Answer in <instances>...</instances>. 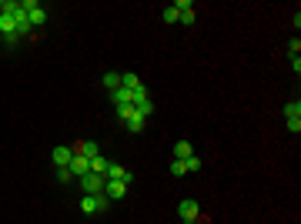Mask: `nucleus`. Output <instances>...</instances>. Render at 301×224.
Returning <instances> with one entry per match:
<instances>
[{
  "instance_id": "1",
  "label": "nucleus",
  "mask_w": 301,
  "mask_h": 224,
  "mask_svg": "<svg viewBox=\"0 0 301 224\" xmlns=\"http://www.w3.org/2000/svg\"><path fill=\"white\" fill-rule=\"evenodd\" d=\"M107 194H87V198H80V211L84 214H97V211H107Z\"/></svg>"
},
{
  "instance_id": "2",
  "label": "nucleus",
  "mask_w": 301,
  "mask_h": 224,
  "mask_svg": "<svg viewBox=\"0 0 301 224\" xmlns=\"http://www.w3.org/2000/svg\"><path fill=\"white\" fill-rule=\"evenodd\" d=\"M117 114H121V117H124L127 131H134V134H137V131L144 127V117H141V114L134 111V104H127V107H117Z\"/></svg>"
},
{
  "instance_id": "3",
  "label": "nucleus",
  "mask_w": 301,
  "mask_h": 224,
  "mask_svg": "<svg viewBox=\"0 0 301 224\" xmlns=\"http://www.w3.org/2000/svg\"><path fill=\"white\" fill-rule=\"evenodd\" d=\"M10 17H14V24H17V37H27V34L34 30V27H31V17H27V10H24V4H20Z\"/></svg>"
},
{
  "instance_id": "4",
  "label": "nucleus",
  "mask_w": 301,
  "mask_h": 224,
  "mask_svg": "<svg viewBox=\"0 0 301 224\" xmlns=\"http://www.w3.org/2000/svg\"><path fill=\"white\" fill-rule=\"evenodd\" d=\"M134 111L141 114V117H150V114H154V101L144 94V87H141V90H134Z\"/></svg>"
},
{
  "instance_id": "5",
  "label": "nucleus",
  "mask_w": 301,
  "mask_h": 224,
  "mask_svg": "<svg viewBox=\"0 0 301 224\" xmlns=\"http://www.w3.org/2000/svg\"><path fill=\"white\" fill-rule=\"evenodd\" d=\"M177 214H181V221H198V217H201V208H198V201L184 198L181 204H177Z\"/></svg>"
},
{
  "instance_id": "6",
  "label": "nucleus",
  "mask_w": 301,
  "mask_h": 224,
  "mask_svg": "<svg viewBox=\"0 0 301 224\" xmlns=\"http://www.w3.org/2000/svg\"><path fill=\"white\" fill-rule=\"evenodd\" d=\"M24 10H27V17H31V27H40L44 20H47V10L40 7L37 0H27V4H24Z\"/></svg>"
},
{
  "instance_id": "7",
  "label": "nucleus",
  "mask_w": 301,
  "mask_h": 224,
  "mask_svg": "<svg viewBox=\"0 0 301 224\" xmlns=\"http://www.w3.org/2000/svg\"><path fill=\"white\" fill-rule=\"evenodd\" d=\"M80 187L87 194H104V177L101 174H84L80 177Z\"/></svg>"
},
{
  "instance_id": "8",
  "label": "nucleus",
  "mask_w": 301,
  "mask_h": 224,
  "mask_svg": "<svg viewBox=\"0 0 301 224\" xmlns=\"http://www.w3.org/2000/svg\"><path fill=\"white\" fill-rule=\"evenodd\" d=\"M107 181H124V184L131 187V184H134V174H131V171H124L121 164H107Z\"/></svg>"
},
{
  "instance_id": "9",
  "label": "nucleus",
  "mask_w": 301,
  "mask_h": 224,
  "mask_svg": "<svg viewBox=\"0 0 301 224\" xmlns=\"http://www.w3.org/2000/svg\"><path fill=\"white\" fill-rule=\"evenodd\" d=\"M67 171H71V174H77V177H84V174H91V161L84 157V154H74L71 164H67Z\"/></svg>"
},
{
  "instance_id": "10",
  "label": "nucleus",
  "mask_w": 301,
  "mask_h": 224,
  "mask_svg": "<svg viewBox=\"0 0 301 224\" xmlns=\"http://www.w3.org/2000/svg\"><path fill=\"white\" fill-rule=\"evenodd\" d=\"M174 10H177V20H181V24H194V7H191V0H177L174 4Z\"/></svg>"
},
{
  "instance_id": "11",
  "label": "nucleus",
  "mask_w": 301,
  "mask_h": 224,
  "mask_svg": "<svg viewBox=\"0 0 301 224\" xmlns=\"http://www.w3.org/2000/svg\"><path fill=\"white\" fill-rule=\"evenodd\" d=\"M137 90H141V87H137ZM111 97H114V107H127V104H134V90H127V87L111 90Z\"/></svg>"
},
{
  "instance_id": "12",
  "label": "nucleus",
  "mask_w": 301,
  "mask_h": 224,
  "mask_svg": "<svg viewBox=\"0 0 301 224\" xmlns=\"http://www.w3.org/2000/svg\"><path fill=\"white\" fill-rule=\"evenodd\" d=\"M104 194H107L111 201H117V198H124V194H127V184H124V181H104Z\"/></svg>"
},
{
  "instance_id": "13",
  "label": "nucleus",
  "mask_w": 301,
  "mask_h": 224,
  "mask_svg": "<svg viewBox=\"0 0 301 224\" xmlns=\"http://www.w3.org/2000/svg\"><path fill=\"white\" fill-rule=\"evenodd\" d=\"M71 157H74V147H54V168H57V171L67 168V164H71Z\"/></svg>"
},
{
  "instance_id": "14",
  "label": "nucleus",
  "mask_w": 301,
  "mask_h": 224,
  "mask_svg": "<svg viewBox=\"0 0 301 224\" xmlns=\"http://www.w3.org/2000/svg\"><path fill=\"white\" fill-rule=\"evenodd\" d=\"M0 34H4L7 40H17V24H14V17L0 14Z\"/></svg>"
},
{
  "instance_id": "15",
  "label": "nucleus",
  "mask_w": 301,
  "mask_h": 224,
  "mask_svg": "<svg viewBox=\"0 0 301 224\" xmlns=\"http://www.w3.org/2000/svg\"><path fill=\"white\" fill-rule=\"evenodd\" d=\"M191 154H194V144H188V141H177L174 144V157L177 161H188Z\"/></svg>"
},
{
  "instance_id": "16",
  "label": "nucleus",
  "mask_w": 301,
  "mask_h": 224,
  "mask_svg": "<svg viewBox=\"0 0 301 224\" xmlns=\"http://www.w3.org/2000/svg\"><path fill=\"white\" fill-rule=\"evenodd\" d=\"M91 174H101L104 181H107V161L97 154V157H91Z\"/></svg>"
},
{
  "instance_id": "17",
  "label": "nucleus",
  "mask_w": 301,
  "mask_h": 224,
  "mask_svg": "<svg viewBox=\"0 0 301 224\" xmlns=\"http://www.w3.org/2000/svg\"><path fill=\"white\" fill-rule=\"evenodd\" d=\"M104 87L117 90V87H121V77H117V74H104Z\"/></svg>"
},
{
  "instance_id": "18",
  "label": "nucleus",
  "mask_w": 301,
  "mask_h": 224,
  "mask_svg": "<svg viewBox=\"0 0 301 224\" xmlns=\"http://www.w3.org/2000/svg\"><path fill=\"white\" fill-rule=\"evenodd\" d=\"M161 17H164V24H174V20H177V10H174V4L161 10Z\"/></svg>"
},
{
  "instance_id": "19",
  "label": "nucleus",
  "mask_w": 301,
  "mask_h": 224,
  "mask_svg": "<svg viewBox=\"0 0 301 224\" xmlns=\"http://www.w3.org/2000/svg\"><path fill=\"white\" fill-rule=\"evenodd\" d=\"M171 174H177V177H181V174H188V164H184V161H171Z\"/></svg>"
},
{
  "instance_id": "20",
  "label": "nucleus",
  "mask_w": 301,
  "mask_h": 224,
  "mask_svg": "<svg viewBox=\"0 0 301 224\" xmlns=\"http://www.w3.org/2000/svg\"><path fill=\"white\" fill-rule=\"evenodd\" d=\"M285 117H301V104L298 101H291V104L285 107Z\"/></svg>"
},
{
  "instance_id": "21",
  "label": "nucleus",
  "mask_w": 301,
  "mask_h": 224,
  "mask_svg": "<svg viewBox=\"0 0 301 224\" xmlns=\"http://www.w3.org/2000/svg\"><path fill=\"white\" fill-rule=\"evenodd\" d=\"M184 164H188V171H201V157H194V154H191Z\"/></svg>"
},
{
  "instance_id": "22",
  "label": "nucleus",
  "mask_w": 301,
  "mask_h": 224,
  "mask_svg": "<svg viewBox=\"0 0 301 224\" xmlns=\"http://www.w3.org/2000/svg\"><path fill=\"white\" fill-rule=\"evenodd\" d=\"M288 131H291V134H298V131H301V117H288Z\"/></svg>"
},
{
  "instance_id": "23",
  "label": "nucleus",
  "mask_w": 301,
  "mask_h": 224,
  "mask_svg": "<svg viewBox=\"0 0 301 224\" xmlns=\"http://www.w3.org/2000/svg\"><path fill=\"white\" fill-rule=\"evenodd\" d=\"M298 47H301V44H298V37H294L291 44H288V54H291V57H298Z\"/></svg>"
},
{
  "instance_id": "24",
  "label": "nucleus",
  "mask_w": 301,
  "mask_h": 224,
  "mask_svg": "<svg viewBox=\"0 0 301 224\" xmlns=\"http://www.w3.org/2000/svg\"><path fill=\"white\" fill-rule=\"evenodd\" d=\"M184 224H194V221H184Z\"/></svg>"
}]
</instances>
